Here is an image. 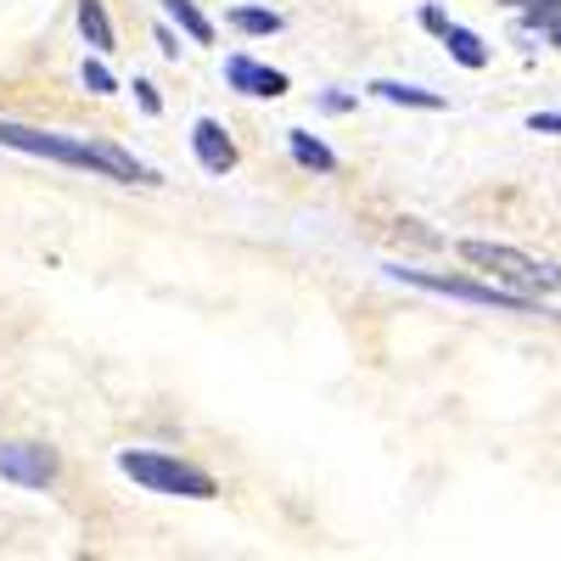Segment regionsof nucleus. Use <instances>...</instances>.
<instances>
[{"mask_svg":"<svg viewBox=\"0 0 561 561\" xmlns=\"http://www.w3.org/2000/svg\"><path fill=\"white\" fill-rule=\"evenodd\" d=\"M0 478H12L23 489L57 483V455L45 444H0Z\"/></svg>","mask_w":561,"mask_h":561,"instance_id":"nucleus-5","label":"nucleus"},{"mask_svg":"<svg viewBox=\"0 0 561 561\" xmlns=\"http://www.w3.org/2000/svg\"><path fill=\"white\" fill-rule=\"evenodd\" d=\"M192 152L208 174H225V169H237V147H230V135L214 124V118H197L192 124Z\"/></svg>","mask_w":561,"mask_h":561,"instance_id":"nucleus-7","label":"nucleus"},{"mask_svg":"<svg viewBox=\"0 0 561 561\" xmlns=\"http://www.w3.org/2000/svg\"><path fill=\"white\" fill-rule=\"evenodd\" d=\"M421 23H427V28H433V34H444V28H449V18H444V12H438V7H427V12H421Z\"/></svg>","mask_w":561,"mask_h":561,"instance_id":"nucleus-19","label":"nucleus"},{"mask_svg":"<svg viewBox=\"0 0 561 561\" xmlns=\"http://www.w3.org/2000/svg\"><path fill=\"white\" fill-rule=\"evenodd\" d=\"M393 280L404 287H427V293H444V298H460V304H483V309H511V314H539V298L528 293H505V287H478V280H460V275H433V270H404V264H382Z\"/></svg>","mask_w":561,"mask_h":561,"instance_id":"nucleus-4","label":"nucleus"},{"mask_svg":"<svg viewBox=\"0 0 561 561\" xmlns=\"http://www.w3.org/2000/svg\"><path fill=\"white\" fill-rule=\"evenodd\" d=\"M158 7H163V12H169V18L185 28V39H197V45H208V39H214V23L197 12V0H158Z\"/></svg>","mask_w":561,"mask_h":561,"instance_id":"nucleus-11","label":"nucleus"},{"mask_svg":"<svg viewBox=\"0 0 561 561\" xmlns=\"http://www.w3.org/2000/svg\"><path fill=\"white\" fill-rule=\"evenodd\" d=\"M135 96H140V107H147V113H163V102H158V90H152L147 79H135Z\"/></svg>","mask_w":561,"mask_h":561,"instance_id":"nucleus-17","label":"nucleus"},{"mask_svg":"<svg viewBox=\"0 0 561 561\" xmlns=\"http://www.w3.org/2000/svg\"><path fill=\"white\" fill-rule=\"evenodd\" d=\"M118 472L135 478L140 489L152 494H174V500H214L219 483L203 472V466H185L163 449H118Z\"/></svg>","mask_w":561,"mask_h":561,"instance_id":"nucleus-2","label":"nucleus"},{"mask_svg":"<svg viewBox=\"0 0 561 561\" xmlns=\"http://www.w3.org/2000/svg\"><path fill=\"white\" fill-rule=\"evenodd\" d=\"M444 45H449V57H455L460 68H483V62H489L483 39H478L472 28H460V23H449V28H444Z\"/></svg>","mask_w":561,"mask_h":561,"instance_id":"nucleus-12","label":"nucleus"},{"mask_svg":"<svg viewBox=\"0 0 561 561\" xmlns=\"http://www.w3.org/2000/svg\"><path fill=\"white\" fill-rule=\"evenodd\" d=\"M370 90H377L382 102H399V107H427V113H438V107H444L438 90H421V84H393V79H377Z\"/></svg>","mask_w":561,"mask_h":561,"instance_id":"nucleus-9","label":"nucleus"},{"mask_svg":"<svg viewBox=\"0 0 561 561\" xmlns=\"http://www.w3.org/2000/svg\"><path fill=\"white\" fill-rule=\"evenodd\" d=\"M230 23H237L242 34H275L280 28V18L264 12V7H237V12H230Z\"/></svg>","mask_w":561,"mask_h":561,"instance_id":"nucleus-13","label":"nucleus"},{"mask_svg":"<svg viewBox=\"0 0 561 561\" xmlns=\"http://www.w3.org/2000/svg\"><path fill=\"white\" fill-rule=\"evenodd\" d=\"M320 107H325V113H348V107H354V96H343V90H325Z\"/></svg>","mask_w":561,"mask_h":561,"instance_id":"nucleus-18","label":"nucleus"},{"mask_svg":"<svg viewBox=\"0 0 561 561\" xmlns=\"http://www.w3.org/2000/svg\"><path fill=\"white\" fill-rule=\"evenodd\" d=\"M556 45H561V23H556Z\"/></svg>","mask_w":561,"mask_h":561,"instance_id":"nucleus-20","label":"nucleus"},{"mask_svg":"<svg viewBox=\"0 0 561 561\" xmlns=\"http://www.w3.org/2000/svg\"><path fill=\"white\" fill-rule=\"evenodd\" d=\"M505 7H517V12L528 18V23H545V18H550V12L561 7V0H505Z\"/></svg>","mask_w":561,"mask_h":561,"instance_id":"nucleus-15","label":"nucleus"},{"mask_svg":"<svg viewBox=\"0 0 561 561\" xmlns=\"http://www.w3.org/2000/svg\"><path fill=\"white\" fill-rule=\"evenodd\" d=\"M79 28L90 39V51H113V18L102 0H79Z\"/></svg>","mask_w":561,"mask_h":561,"instance_id":"nucleus-8","label":"nucleus"},{"mask_svg":"<svg viewBox=\"0 0 561 561\" xmlns=\"http://www.w3.org/2000/svg\"><path fill=\"white\" fill-rule=\"evenodd\" d=\"M225 84L242 90V96H287V73H275L253 57H230L225 62Z\"/></svg>","mask_w":561,"mask_h":561,"instance_id":"nucleus-6","label":"nucleus"},{"mask_svg":"<svg viewBox=\"0 0 561 561\" xmlns=\"http://www.w3.org/2000/svg\"><path fill=\"white\" fill-rule=\"evenodd\" d=\"M287 147H293V158H298L304 169H314V174H332V169H337L332 147H320V140L304 135V129H287Z\"/></svg>","mask_w":561,"mask_h":561,"instance_id":"nucleus-10","label":"nucleus"},{"mask_svg":"<svg viewBox=\"0 0 561 561\" xmlns=\"http://www.w3.org/2000/svg\"><path fill=\"white\" fill-rule=\"evenodd\" d=\"M460 259L478 264V270H489V275H500V280H511V287L528 293V298L561 293V270H556V264H539V259H528V253H517V248H500V242H460Z\"/></svg>","mask_w":561,"mask_h":561,"instance_id":"nucleus-3","label":"nucleus"},{"mask_svg":"<svg viewBox=\"0 0 561 561\" xmlns=\"http://www.w3.org/2000/svg\"><path fill=\"white\" fill-rule=\"evenodd\" d=\"M84 90H90V96H113V90H118V79L96 62V57H84Z\"/></svg>","mask_w":561,"mask_h":561,"instance_id":"nucleus-14","label":"nucleus"},{"mask_svg":"<svg viewBox=\"0 0 561 561\" xmlns=\"http://www.w3.org/2000/svg\"><path fill=\"white\" fill-rule=\"evenodd\" d=\"M528 129H539V135H561V113H534Z\"/></svg>","mask_w":561,"mask_h":561,"instance_id":"nucleus-16","label":"nucleus"},{"mask_svg":"<svg viewBox=\"0 0 561 561\" xmlns=\"http://www.w3.org/2000/svg\"><path fill=\"white\" fill-rule=\"evenodd\" d=\"M0 147L12 152H28V158H51V163H68V169H90V174H107V180H140L152 185L158 169H147L140 158H129L124 147H107V140H90V135H51V129H28V124H12L0 118Z\"/></svg>","mask_w":561,"mask_h":561,"instance_id":"nucleus-1","label":"nucleus"}]
</instances>
